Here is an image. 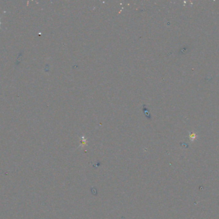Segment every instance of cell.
Segmentation results:
<instances>
[{"mask_svg":"<svg viewBox=\"0 0 219 219\" xmlns=\"http://www.w3.org/2000/svg\"><path fill=\"white\" fill-rule=\"evenodd\" d=\"M190 138L191 139H192V140H195V138H196V135H195V134H194V133H193V134L190 136Z\"/></svg>","mask_w":219,"mask_h":219,"instance_id":"6da1fadb","label":"cell"}]
</instances>
